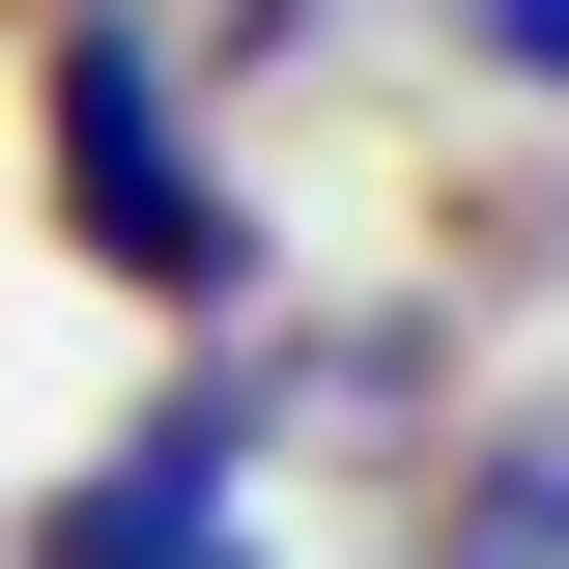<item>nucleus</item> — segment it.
<instances>
[{"instance_id": "4", "label": "nucleus", "mask_w": 569, "mask_h": 569, "mask_svg": "<svg viewBox=\"0 0 569 569\" xmlns=\"http://www.w3.org/2000/svg\"><path fill=\"white\" fill-rule=\"evenodd\" d=\"M427 58L512 86V114H569V0H427Z\"/></svg>"}, {"instance_id": "3", "label": "nucleus", "mask_w": 569, "mask_h": 569, "mask_svg": "<svg viewBox=\"0 0 569 569\" xmlns=\"http://www.w3.org/2000/svg\"><path fill=\"white\" fill-rule=\"evenodd\" d=\"M427 569H569V399H512L456 485H427Z\"/></svg>"}, {"instance_id": "2", "label": "nucleus", "mask_w": 569, "mask_h": 569, "mask_svg": "<svg viewBox=\"0 0 569 569\" xmlns=\"http://www.w3.org/2000/svg\"><path fill=\"white\" fill-rule=\"evenodd\" d=\"M228 485H257V342H200V370H171V399H142V427H114V456H86L0 569H284Z\"/></svg>"}, {"instance_id": "1", "label": "nucleus", "mask_w": 569, "mask_h": 569, "mask_svg": "<svg viewBox=\"0 0 569 569\" xmlns=\"http://www.w3.org/2000/svg\"><path fill=\"white\" fill-rule=\"evenodd\" d=\"M29 228L114 284L142 342H257L284 228L200 142V29H171V0H58V29H29Z\"/></svg>"}]
</instances>
